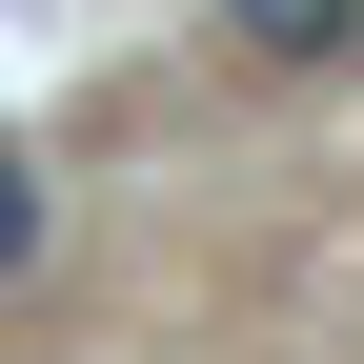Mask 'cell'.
I'll use <instances>...</instances> for the list:
<instances>
[{
    "label": "cell",
    "instance_id": "7a4b0ae2",
    "mask_svg": "<svg viewBox=\"0 0 364 364\" xmlns=\"http://www.w3.org/2000/svg\"><path fill=\"white\" fill-rule=\"evenodd\" d=\"M41 243H61V182H41L21 142H0V284H41Z\"/></svg>",
    "mask_w": 364,
    "mask_h": 364
},
{
    "label": "cell",
    "instance_id": "6da1fadb",
    "mask_svg": "<svg viewBox=\"0 0 364 364\" xmlns=\"http://www.w3.org/2000/svg\"><path fill=\"white\" fill-rule=\"evenodd\" d=\"M223 41H243L263 81H344L364 61V0H223Z\"/></svg>",
    "mask_w": 364,
    "mask_h": 364
}]
</instances>
